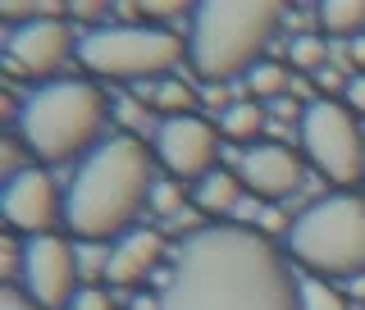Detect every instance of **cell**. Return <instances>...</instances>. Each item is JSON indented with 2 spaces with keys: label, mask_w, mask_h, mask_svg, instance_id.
Listing matches in <instances>:
<instances>
[{
  "label": "cell",
  "mask_w": 365,
  "mask_h": 310,
  "mask_svg": "<svg viewBox=\"0 0 365 310\" xmlns=\"http://www.w3.org/2000/svg\"><path fill=\"white\" fill-rule=\"evenodd\" d=\"M288 256L260 228L210 224L182 237L160 310H297Z\"/></svg>",
  "instance_id": "6da1fadb"
},
{
  "label": "cell",
  "mask_w": 365,
  "mask_h": 310,
  "mask_svg": "<svg viewBox=\"0 0 365 310\" xmlns=\"http://www.w3.org/2000/svg\"><path fill=\"white\" fill-rule=\"evenodd\" d=\"M155 187V155L137 133H114L64 192V224L78 242H110V237H128L133 219L142 205H151Z\"/></svg>",
  "instance_id": "7a4b0ae2"
},
{
  "label": "cell",
  "mask_w": 365,
  "mask_h": 310,
  "mask_svg": "<svg viewBox=\"0 0 365 310\" xmlns=\"http://www.w3.org/2000/svg\"><path fill=\"white\" fill-rule=\"evenodd\" d=\"M110 100L87 78H55L28 91L19 105V142L41 165H68L87 146H101Z\"/></svg>",
  "instance_id": "3957f363"
},
{
  "label": "cell",
  "mask_w": 365,
  "mask_h": 310,
  "mask_svg": "<svg viewBox=\"0 0 365 310\" xmlns=\"http://www.w3.org/2000/svg\"><path fill=\"white\" fill-rule=\"evenodd\" d=\"M187 64L201 83L224 87L228 78L251 73L279 37L283 5H197L187 9Z\"/></svg>",
  "instance_id": "277c9868"
},
{
  "label": "cell",
  "mask_w": 365,
  "mask_h": 310,
  "mask_svg": "<svg viewBox=\"0 0 365 310\" xmlns=\"http://www.w3.org/2000/svg\"><path fill=\"white\" fill-rule=\"evenodd\" d=\"M283 251L311 279H356L365 274V201L329 192L288 224Z\"/></svg>",
  "instance_id": "5b68a950"
},
{
  "label": "cell",
  "mask_w": 365,
  "mask_h": 310,
  "mask_svg": "<svg viewBox=\"0 0 365 310\" xmlns=\"http://www.w3.org/2000/svg\"><path fill=\"white\" fill-rule=\"evenodd\" d=\"M182 55V37L160 23H101L78 37V64L110 83H160L169 78V68H178Z\"/></svg>",
  "instance_id": "8992f818"
},
{
  "label": "cell",
  "mask_w": 365,
  "mask_h": 310,
  "mask_svg": "<svg viewBox=\"0 0 365 310\" xmlns=\"http://www.w3.org/2000/svg\"><path fill=\"white\" fill-rule=\"evenodd\" d=\"M0 14L14 23L5 32L9 78H46V83H55V73L78 55L73 23L55 5H5Z\"/></svg>",
  "instance_id": "52a82bcc"
},
{
  "label": "cell",
  "mask_w": 365,
  "mask_h": 310,
  "mask_svg": "<svg viewBox=\"0 0 365 310\" xmlns=\"http://www.w3.org/2000/svg\"><path fill=\"white\" fill-rule=\"evenodd\" d=\"M302 151L338 187L365 182V133L342 100H311L302 110Z\"/></svg>",
  "instance_id": "ba28073f"
},
{
  "label": "cell",
  "mask_w": 365,
  "mask_h": 310,
  "mask_svg": "<svg viewBox=\"0 0 365 310\" xmlns=\"http://www.w3.org/2000/svg\"><path fill=\"white\" fill-rule=\"evenodd\" d=\"M220 123L201 119V114H182V119H160L151 155L174 182H201L205 174L220 169Z\"/></svg>",
  "instance_id": "9c48e42d"
},
{
  "label": "cell",
  "mask_w": 365,
  "mask_h": 310,
  "mask_svg": "<svg viewBox=\"0 0 365 310\" xmlns=\"http://www.w3.org/2000/svg\"><path fill=\"white\" fill-rule=\"evenodd\" d=\"M19 288L32 296L41 310H64L78 296V256L68 237L46 233L28 237L19 251Z\"/></svg>",
  "instance_id": "30bf717a"
},
{
  "label": "cell",
  "mask_w": 365,
  "mask_h": 310,
  "mask_svg": "<svg viewBox=\"0 0 365 310\" xmlns=\"http://www.w3.org/2000/svg\"><path fill=\"white\" fill-rule=\"evenodd\" d=\"M0 210H5L9 233L19 237H46L55 233V224H64V197L55 187V178L46 169H14L0 192Z\"/></svg>",
  "instance_id": "8fae6325"
},
{
  "label": "cell",
  "mask_w": 365,
  "mask_h": 310,
  "mask_svg": "<svg viewBox=\"0 0 365 310\" xmlns=\"http://www.w3.org/2000/svg\"><path fill=\"white\" fill-rule=\"evenodd\" d=\"M237 178L256 201H288L306 178V165L283 142H256L237 160Z\"/></svg>",
  "instance_id": "7c38bea8"
},
{
  "label": "cell",
  "mask_w": 365,
  "mask_h": 310,
  "mask_svg": "<svg viewBox=\"0 0 365 310\" xmlns=\"http://www.w3.org/2000/svg\"><path fill=\"white\" fill-rule=\"evenodd\" d=\"M165 237L155 233V228H133L128 237H119V242L110 247L106 256V283L110 288H137V283H146L151 274L165 265Z\"/></svg>",
  "instance_id": "4fadbf2b"
},
{
  "label": "cell",
  "mask_w": 365,
  "mask_h": 310,
  "mask_svg": "<svg viewBox=\"0 0 365 310\" xmlns=\"http://www.w3.org/2000/svg\"><path fill=\"white\" fill-rule=\"evenodd\" d=\"M242 197V178L228 174V169H215V174H205L201 182H192V205H197L201 215H228Z\"/></svg>",
  "instance_id": "5bb4252c"
},
{
  "label": "cell",
  "mask_w": 365,
  "mask_h": 310,
  "mask_svg": "<svg viewBox=\"0 0 365 310\" xmlns=\"http://www.w3.org/2000/svg\"><path fill=\"white\" fill-rule=\"evenodd\" d=\"M315 23L324 37H338L351 46L365 37V0H329V5L315 9Z\"/></svg>",
  "instance_id": "9a60e30c"
},
{
  "label": "cell",
  "mask_w": 365,
  "mask_h": 310,
  "mask_svg": "<svg viewBox=\"0 0 365 310\" xmlns=\"http://www.w3.org/2000/svg\"><path fill=\"white\" fill-rule=\"evenodd\" d=\"M260 128H265V105H260V100H233V105H224V114H220V133L228 142L256 146Z\"/></svg>",
  "instance_id": "2e32d148"
},
{
  "label": "cell",
  "mask_w": 365,
  "mask_h": 310,
  "mask_svg": "<svg viewBox=\"0 0 365 310\" xmlns=\"http://www.w3.org/2000/svg\"><path fill=\"white\" fill-rule=\"evenodd\" d=\"M151 110H160L165 119H182V114H197V91H192L182 78H160L151 87Z\"/></svg>",
  "instance_id": "e0dca14e"
},
{
  "label": "cell",
  "mask_w": 365,
  "mask_h": 310,
  "mask_svg": "<svg viewBox=\"0 0 365 310\" xmlns=\"http://www.w3.org/2000/svg\"><path fill=\"white\" fill-rule=\"evenodd\" d=\"M288 68H302V73H324L329 68V41L315 37V32H302V37H292L288 46Z\"/></svg>",
  "instance_id": "ac0fdd59"
},
{
  "label": "cell",
  "mask_w": 365,
  "mask_h": 310,
  "mask_svg": "<svg viewBox=\"0 0 365 310\" xmlns=\"http://www.w3.org/2000/svg\"><path fill=\"white\" fill-rule=\"evenodd\" d=\"M292 83V73H288V64H279V60H260L256 68L247 73V91H251V100H269V96H283Z\"/></svg>",
  "instance_id": "d6986e66"
},
{
  "label": "cell",
  "mask_w": 365,
  "mask_h": 310,
  "mask_svg": "<svg viewBox=\"0 0 365 310\" xmlns=\"http://www.w3.org/2000/svg\"><path fill=\"white\" fill-rule=\"evenodd\" d=\"M297 310H351L329 279H302L297 283Z\"/></svg>",
  "instance_id": "ffe728a7"
},
{
  "label": "cell",
  "mask_w": 365,
  "mask_h": 310,
  "mask_svg": "<svg viewBox=\"0 0 365 310\" xmlns=\"http://www.w3.org/2000/svg\"><path fill=\"white\" fill-rule=\"evenodd\" d=\"M182 201H192V197H182V182H174V178H155L151 205H146V210L160 215V219H178V215H182Z\"/></svg>",
  "instance_id": "44dd1931"
},
{
  "label": "cell",
  "mask_w": 365,
  "mask_h": 310,
  "mask_svg": "<svg viewBox=\"0 0 365 310\" xmlns=\"http://www.w3.org/2000/svg\"><path fill=\"white\" fill-rule=\"evenodd\" d=\"M64 310H119V301H114L106 288H78V296Z\"/></svg>",
  "instance_id": "7402d4cb"
},
{
  "label": "cell",
  "mask_w": 365,
  "mask_h": 310,
  "mask_svg": "<svg viewBox=\"0 0 365 310\" xmlns=\"http://www.w3.org/2000/svg\"><path fill=\"white\" fill-rule=\"evenodd\" d=\"M342 105H347L356 119H365V73H351L347 78V91H342Z\"/></svg>",
  "instance_id": "603a6c76"
},
{
  "label": "cell",
  "mask_w": 365,
  "mask_h": 310,
  "mask_svg": "<svg viewBox=\"0 0 365 310\" xmlns=\"http://www.w3.org/2000/svg\"><path fill=\"white\" fill-rule=\"evenodd\" d=\"M0 310H41V306L32 301L19 283H5V288H0Z\"/></svg>",
  "instance_id": "cb8c5ba5"
},
{
  "label": "cell",
  "mask_w": 365,
  "mask_h": 310,
  "mask_svg": "<svg viewBox=\"0 0 365 310\" xmlns=\"http://www.w3.org/2000/svg\"><path fill=\"white\" fill-rule=\"evenodd\" d=\"M347 60H351V68H356V73H365V37L347 46Z\"/></svg>",
  "instance_id": "d4e9b609"
},
{
  "label": "cell",
  "mask_w": 365,
  "mask_h": 310,
  "mask_svg": "<svg viewBox=\"0 0 365 310\" xmlns=\"http://www.w3.org/2000/svg\"><path fill=\"white\" fill-rule=\"evenodd\" d=\"M114 114H119L123 123H133V128H137V123H142V110H137L133 100H119V110H114Z\"/></svg>",
  "instance_id": "484cf974"
}]
</instances>
